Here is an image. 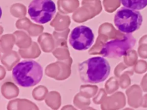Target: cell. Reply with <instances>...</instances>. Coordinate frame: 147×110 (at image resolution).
<instances>
[{
  "label": "cell",
  "mask_w": 147,
  "mask_h": 110,
  "mask_svg": "<svg viewBox=\"0 0 147 110\" xmlns=\"http://www.w3.org/2000/svg\"><path fill=\"white\" fill-rule=\"evenodd\" d=\"M111 66L105 57H93L78 65L80 80L84 83L98 84L109 77Z\"/></svg>",
  "instance_id": "cell-1"
},
{
  "label": "cell",
  "mask_w": 147,
  "mask_h": 110,
  "mask_svg": "<svg viewBox=\"0 0 147 110\" xmlns=\"http://www.w3.org/2000/svg\"><path fill=\"white\" fill-rule=\"evenodd\" d=\"M115 26L123 33H133L139 30L143 22L142 14L138 10L122 7L114 16Z\"/></svg>",
  "instance_id": "cell-3"
},
{
  "label": "cell",
  "mask_w": 147,
  "mask_h": 110,
  "mask_svg": "<svg viewBox=\"0 0 147 110\" xmlns=\"http://www.w3.org/2000/svg\"><path fill=\"white\" fill-rule=\"evenodd\" d=\"M30 19L38 24L49 22L56 13V5L53 0H32L29 4Z\"/></svg>",
  "instance_id": "cell-5"
},
{
  "label": "cell",
  "mask_w": 147,
  "mask_h": 110,
  "mask_svg": "<svg viewBox=\"0 0 147 110\" xmlns=\"http://www.w3.org/2000/svg\"><path fill=\"white\" fill-rule=\"evenodd\" d=\"M94 34L91 29L86 25L76 27L71 31L69 43L76 50H86L90 48L94 42Z\"/></svg>",
  "instance_id": "cell-6"
},
{
  "label": "cell",
  "mask_w": 147,
  "mask_h": 110,
  "mask_svg": "<svg viewBox=\"0 0 147 110\" xmlns=\"http://www.w3.org/2000/svg\"><path fill=\"white\" fill-rule=\"evenodd\" d=\"M11 74L13 80L20 86L32 87L42 80L43 70L38 62L33 60H24L13 68Z\"/></svg>",
  "instance_id": "cell-2"
},
{
  "label": "cell",
  "mask_w": 147,
  "mask_h": 110,
  "mask_svg": "<svg viewBox=\"0 0 147 110\" xmlns=\"http://www.w3.org/2000/svg\"><path fill=\"white\" fill-rule=\"evenodd\" d=\"M135 44L136 39L131 33H125L122 39H115L106 42L102 47L100 54L105 58H119L126 56L132 50Z\"/></svg>",
  "instance_id": "cell-4"
},
{
  "label": "cell",
  "mask_w": 147,
  "mask_h": 110,
  "mask_svg": "<svg viewBox=\"0 0 147 110\" xmlns=\"http://www.w3.org/2000/svg\"><path fill=\"white\" fill-rule=\"evenodd\" d=\"M123 7L134 10H142L147 6V0H120Z\"/></svg>",
  "instance_id": "cell-7"
}]
</instances>
